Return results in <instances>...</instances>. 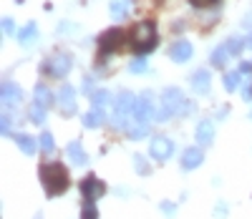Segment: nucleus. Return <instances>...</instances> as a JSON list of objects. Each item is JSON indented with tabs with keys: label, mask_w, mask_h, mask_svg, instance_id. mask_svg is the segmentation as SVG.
<instances>
[{
	"label": "nucleus",
	"mask_w": 252,
	"mask_h": 219,
	"mask_svg": "<svg viewBox=\"0 0 252 219\" xmlns=\"http://www.w3.org/2000/svg\"><path fill=\"white\" fill-rule=\"evenodd\" d=\"M38 174H40V182H43V189H46L48 196H61V194H66L68 187H71V179H68L66 166L58 164V161L40 164Z\"/></svg>",
	"instance_id": "f257e3e1"
},
{
	"label": "nucleus",
	"mask_w": 252,
	"mask_h": 219,
	"mask_svg": "<svg viewBox=\"0 0 252 219\" xmlns=\"http://www.w3.org/2000/svg\"><path fill=\"white\" fill-rule=\"evenodd\" d=\"M131 48L139 56L157 48V26L152 23V20H141V23H136L131 28Z\"/></svg>",
	"instance_id": "f03ea898"
},
{
	"label": "nucleus",
	"mask_w": 252,
	"mask_h": 219,
	"mask_svg": "<svg viewBox=\"0 0 252 219\" xmlns=\"http://www.w3.org/2000/svg\"><path fill=\"white\" fill-rule=\"evenodd\" d=\"M134 103H136V96L131 91H121L114 101V126L116 128H129V121H131V114H134Z\"/></svg>",
	"instance_id": "7ed1b4c3"
},
{
	"label": "nucleus",
	"mask_w": 252,
	"mask_h": 219,
	"mask_svg": "<svg viewBox=\"0 0 252 219\" xmlns=\"http://www.w3.org/2000/svg\"><path fill=\"white\" fill-rule=\"evenodd\" d=\"M161 103H164L166 111H169V116H177V114H184V111H187V98H184V94L177 89V86H169V89H164V94H161Z\"/></svg>",
	"instance_id": "20e7f679"
},
{
	"label": "nucleus",
	"mask_w": 252,
	"mask_h": 219,
	"mask_svg": "<svg viewBox=\"0 0 252 219\" xmlns=\"http://www.w3.org/2000/svg\"><path fill=\"white\" fill-rule=\"evenodd\" d=\"M121 40H124V33H121L119 28H109L106 33H101V35H98V53H101V61H103V56L119 51V48H121Z\"/></svg>",
	"instance_id": "39448f33"
},
{
	"label": "nucleus",
	"mask_w": 252,
	"mask_h": 219,
	"mask_svg": "<svg viewBox=\"0 0 252 219\" xmlns=\"http://www.w3.org/2000/svg\"><path fill=\"white\" fill-rule=\"evenodd\" d=\"M56 106L61 108L63 116H73L76 114V89L73 86H61V91L56 94Z\"/></svg>",
	"instance_id": "423d86ee"
},
{
	"label": "nucleus",
	"mask_w": 252,
	"mask_h": 219,
	"mask_svg": "<svg viewBox=\"0 0 252 219\" xmlns=\"http://www.w3.org/2000/svg\"><path fill=\"white\" fill-rule=\"evenodd\" d=\"M81 194H83V202H96L106 194V184H103L98 177H86L81 182Z\"/></svg>",
	"instance_id": "0eeeda50"
},
{
	"label": "nucleus",
	"mask_w": 252,
	"mask_h": 219,
	"mask_svg": "<svg viewBox=\"0 0 252 219\" xmlns=\"http://www.w3.org/2000/svg\"><path fill=\"white\" fill-rule=\"evenodd\" d=\"M149 154H152V159H157V161H166V159L174 154L172 139H166V136H154L152 144H149Z\"/></svg>",
	"instance_id": "6e6552de"
},
{
	"label": "nucleus",
	"mask_w": 252,
	"mask_h": 219,
	"mask_svg": "<svg viewBox=\"0 0 252 219\" xmlns=\"http://www.w3.org/2000/svg\"><path fill=\"white\" fill-rule=\"evenodd\" d=\"M71 65H73L71 56H66V53H56L53 58H48V65H46V71H48L51 76H56V78H63V76H68Z\"/></svg>",
	"instance_id": "1a4fd4ad"
},
{
	"label": "nucleus",
	"mask_w": 252,
	"mask_h": 219,
	"mask_svg": "<svg viewBox=\"0 0 252 219\" xmlns=\"http://www.w3.org/2000/svg\"><path fill=\"white\" fill-rule=\"evenodd\" d=\"M194 139H197V144H199V146H209V144L215 141V124L209 121V119H202V121L197 124Z\"/></svg>",
	"instance_id": "9d476101"
},
{
	"label": "nucleus",
	"mask_w": 252,
	"mask_h": 219,
	"mask_svg": "<svg viewBox=\"0 0 252 219\" xmlns=\"http://www.w3.org/2000/svg\"><path fill=\"white\" fill-rule=\"evenodd\" d=\"M66 156H68V161H71L73 166H86V164H89V156H86V151H83L81 141H71V144L66 146Z\"/></svg>",
	"instance_id": "9b49d317"
},
{
	"label": "nucleus",
	"mask_w": 252,
	"mask_h": 219,
	"mask_svg": "<svg viewBox=\"0 0 252 219\" xmlns=\"http://www.w3.org/2000/svg\"><path fill=\"white\" fill-rule=\"evenodd\" d=\"M169 56L177 63H187L189 58H192V43H189V40H177L174 46L169 48Z\"/></svg>",
	"instance_id": "f8f14e48"
},
{
	"label": "nucleus",
	"mask_w": 252,
	"mask_h": 219,
	"mask_svg": "<svg viewBox=\"0 0 252 219\" xmlns=\"http://www.w3.org/2000/svg\"><path fill=\"white\" fill-rule=\"evenodd\" d=\"M20 101H23V91H20L13 81H5L3 83V103L5 106H18Z\"/></svg>",
	"instance_id": "ddd939ff"
},
{
	"label": "nucleus",
	"mask_w": 252,
	"mask_h": 219,
	"mask_svg": "<svg viewBox=\"0 0 252 219\" xmlns=\"http://www.w3.org/2000/svg\"><path fill=\"white\" fill-rule=\"evenodd\" d=\"M202 161H204V154H202V149H197V146L187 149L184 156H182V166H184L187 171H189V169H197Z\"/></svg>",
	"instance_id": "4468645a"
},
{
	"label": "nucleus",
	"mask_w": 252,
	"mask_h": 219,
	"mask_svg": "<svg viewBox=\"0 0 252 219\" xmlns=\"http://www.w3.org/2000/svg\"><path fill=\"white\" fill-rule=\"evenodd\" d=\"M192 86H194V91L199 94V96H204V94H209V71H197V73H192Z\"/></svg>",
	"instance_id": "2eb2a0df"
},
{
	"label": "nucleus",
	"mask_w": 252,
	"mask_h": 219,
	"mask_svg": "<svg viewBox=\"0 0 252 219\" xmlns=\"http://www.w3.org/2000/svg\"><path fill=\"white\" fill-rule=\"evenodd\" d=\"M13 139H15L18 149L23 151V154H28V156H33V154H35V149L40 146V144H38L35 139H31V136H26V134H15Z\"/></svg>",
	"instance_id": "dca6fc26"
},
{
	"label": "nucleus",
	"mask_w": 252,
	"mask_h": 219,
	"mask_svg": "<svg viewBox=\"0 0 252 219\" xmlns=\"http://www.w3.org/2000/svg\"><path fill=\"white\" fill-rule=\"evenodd\" d=\"M53 101H56V96L51 94L48 86H46V83H38V86H35V103H40L43 108H48Z\"/></svg>",
	"instance_id": "f3484780"
},
{
	"label": "nucleus",
	"mask_w": 252,
	"mask_h": 219,
	"mask_svg": "<svg viewBox=\"0 0 252 219\" xmlns=\"http://www.w3.org/2000/svg\"><path fill=\"white\" fill-rule=\"evenodd\" d=\"M103 121H106V116H103V108H91V111L83 116V126H86V128H98Z\"/></svg>",
	"instance_id": "a211bd4d"
},
{
	"label": "nucleus",
	"mask_w": 252,
	"mask_h": 219,
	"mask_svg": "<svg viewBox=\"0 0 252 219\" xmlns=\"http://www.w3.org/2000/svg\"><path fill=\"white\" fill-rule=\"evenodd\" d=\"M229 56H232V53H229L227 43H224V46H220V48H215V51H212V58H209V61H212V65L222 68V65L227 63V58H229Z\"/></svg>",
	"instance_id": "6ab92c4d"
},
{
	"label": "nucleus",
	"mask_w": 252,
	"mask_h": 219,
	"mask_svg": "<svg viewBox=\"0 0 252 219\" xmlns=\"http://www.w3.org/2000/svg\"><path fill=\"white\" fill-rule=\"evenodd\" d=\"M35 35H38V31H35V23H28L23 31L18 33V40H20V46H31V43L35 40Z\"/></svg>",
	"instance_id": "aec40b11"
},
{
	"label": "nucleus",
	"mask_w": 252,
	"mask_h": 219,
	"mask_svg": "<svg viewBox=\"0 0 252 219\" xmlns=\"http://www.w3.org/2000/svg\"><path fill=\"white\" fill-rule=\"evenodd\" d=\"M126 134H129L134 141H139V139H144L146 134H149V126L136 124V121H129V128H126Z\"/></svg>",
	"instance_id": "412c9836"
},
{
	"label": "nucleus",
	"mask_w": 252,
	"mask_h": 219,
	"mask_svg": "<svg viewBox=\"0 0 252 219\" xmlns=\"http://www.w3.org/2000/svg\"><path fill=\"white\" fill-rule=\"evenodd\" d=\"M28 116H31V121L33 124H43L46 121V108L43 106H40V103H31V108H28Z\"/></svg>",
	"instance_id": "4be33fe9"
},
{
	"label": "nucleus",
	"mask_w": 252,
	"mask_h": 219,
	"mask_svg": "<svg viewBox=\"0 0 252 219\" xmlns=\"http://www.w3.org/2000/svg\"><path fill=\"white\" fill-rule=\"evenodd\" d=\"M129 3H131V0H114V3H111V15L116 20H121L126 15V10H129Z\"/></svg>",
	"instance_id": "5701e85b"
},
{
	"label": "nucleus",
	"mask_w": 252,
	"mask_h": 219,
	"mask_svg": "<svg viewBox=\"0 0 252 219\" xmlns=\"http://www.w3.org/2000/svg\"><path fill=\"white\" fill-rule=\"evenodd\" d=\"M240 81H242V73H240V71H229V73L224 76V89H227V91H235L237 86H240Z\"/></svg>",
	"instance_id": "b1692460"
},
{
	"label": "nucleus",
	"mask_w": 252,
	"mask_h": 219,
	"mask_svg": "<svg viewBox=\"0 0 252 219\" xmlns=\"http://www.w3.org/2000/svg\"><path fill=\"white\" fill-rule=\"evenodd\" d=\"M91 101H94V108H103V106H106V103L111 101V94L101 89V91H96V94L91 96Z\"/></svg>",
	"instance_id": "393cba45"
},
{
	"label": "nucleus",
	"mask_w": 252,
	"mask_h": 219,
	"mask_svg": "<svg viewBox=\"0 0 252 219\" xmlns=\"http://www.w3.org/2000/svg\"><path fill=\"white\" fill-rule=\"evenodd\" d=\"M38 144H40V149H43L46 154H53V149H56V144H53V136L48 134V131H43V134H40Z\"/></svg>",
	"instance_id": "a878e982"
},
{
	"label": "nucleus",
	"mask_w": 252,
	"mask_h": 219,
	"mask_svg": "<svg viewBox=\"0 0 252 219\" xmlns=\"http://www.w3.org/2000/svg\"><path fill=\"white\" fill-rule=\"evenodd\" d=\"M245 46H247V43H245L242 38H229V40H227V48H229V53H232V56H240Z\"/></svg>",
	"instance_id": "bb28decb"
},
{
	"label": "nucleus",
	"mask_w": 252,
	"mask_h": 219,
	"mask_svg": "<svg viewBox=\"0 0 252 219\" xmlns=\"http://www.w3.org/2000/svg\"><path fill=\"white\" fill-rule=\"evenodd\" d=\"M81 219H98L96 204H91V202H83V209H81Z\"/></svg>",
	"instance_id": "cd10ccee"
},
{
	"label": "nucleus",
	"mask_w": 252,
	"mask_h": 219,
	"mask_svg": "<svg viewBox=\"0 0 252 219\" xmlns=\"http://www.w3.org/2000/svg\"><path fill=\"white\" fill-rule=\"evenodd\" d=\"M129 71H131V73H144V71H146V61H144V58L131 61V63H129Z\"/></svg>",
	"instance_id": "c85d7f7f"
},
{
	"label": "nucleus",
	"mask_w": 252,
	"mask_h": 219,
	"mask_svg": "<svg viewBox=\"0 0 252 219\" xmlns=\"http://www.w3.org/2000/svg\"><path fill=\"white\" fill-rule=\"evenodd\" d=\"M134 166L139 174H149V166H146V159L144 156H134Z\"/></svg>",
	"instance_id": "c756f323"
},
{
	"label": "nucleus",
	"mask_w": 252,
	"mask_h": 219,
	"mask_svg": "<svg viewBox=\"0 0 252 219\" xmlns=\"http://www.w3.org/2000/svg\"><path fill=\"white\" fill-rule=\"evenodd\" d=\"M194 8H212V5H217L220 0H189Z\"/></svg>",
	"instance_id": "7c9ffc66"
},
{
	"label": "nucleus",
	"mask_w": 252,
	"mask_h": 219,
	"mask_svg": "<svg viewBox=\"0 0 252 219\" xmlns=\"http://www.w3.org/2000/svg\"><path fill=\"white\" fill-rule=\"evenodd\" d=\"M3 31H5V35H13V18H3Z\"/></svg>",
	"instance_id": "2f4dec72"
},
{
	"label": "nucleus",
	"mask_w": 252,
	"mask_h": 219,
	"mask_svg": "<svg viewBox=\"0 0 252 219\" xmlns=\"http://www.w3.org/2000/svg\"><path fill=\"white\" fill-rule=\"evenodd\" d=\"M3 131H5V134L10 131V114H8V111L3 114Z\"/></svg>",
	"instance_id": "473e14b6"
},
{
	"label": "nucleus",
	"mask_w": 252,
	"mask_h": 219,
	"mask_svg": "<svg viewBox=\"0 0 252 219\" xmlns=\"http://www.w3.org/2000/svg\"><path fill=\"white\" fill-rule=\"evenodd\" d=\"M240 73H252V63H242L240 65Z\"/></svg>",
	"instance_id": "72a5a7b5"
},
{
	"label": "nucleus",
	"mask_w": 252,
	"mask_h": 219,
	"mask_svg": "<svg viewBox=\"0 0 252 219\" xmlns=\"http://www.w3.org/2000/svg\"><path fill=\"white\" fill-rule=\"evenodd\" d=\"M242 94H245V98H247V101H252V89H250V86H245Z\"/></svg>",
	"instance_id": "f704fd0d"
},
{
	"label": "nucleus",
	"mask_w": 252,
	"mask_h": 219,
	"mask_svg": "<svg viewBox=\"0 0 252 219\" xmlns=\"http://www.w3.org/2000/svg\"><path fill=\"white\" fill-rule=\"evenodd\" d=\"M247 46H250V48H252V35H250V38H247Z\"/></svg>",
	"instance_id": "c9c22d12"
},
{
	"label": "nucleus",
	"mask_w": 252,
	"mask_h": 219,
	"mask_svg": "<svg viewBox=\"0 0 252 219\" xmlns=\"http://www.w3.org/2000/svg\"><path fill=\"white\" fill-rule=\"evenodd\" d=\"M35 219H43V217H40V214H38V217H35Z\"/></svg>",
	"instance_id": "e433bc0d"
}]
</instances>
